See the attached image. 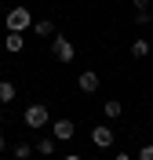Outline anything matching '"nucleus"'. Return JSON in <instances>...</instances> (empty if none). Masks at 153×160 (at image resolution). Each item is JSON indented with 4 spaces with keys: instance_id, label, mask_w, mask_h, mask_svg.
Here are the masks:
<instances>
[{
    "instance_id": "nucleus-21",
    "label": "nucleus",
    "mask_w": 153,
    "mask_h": 160,
    "mask_svg": "<svg viewBox=\"0 0 153 160\" xmlns=\"http://www.w3.org/2000/svg\"><path fill=\"white\" fill-rule=\"evenodd\" d=\"M0 160H4V157H0Z\"/></svg>"
},
{
    "instance_id": "nucleus-13",
    "label": "nucleus",
    "mask_w": 153,
    "mask_h": 160,
    "mask_svg": "<svg viewBox=\"0 0 153 160\" xmlns=\"http://www.w3.org/2000/svg\"><path fill=\"white\" fill-rule=\"evenodd\" d=\"M153 22V11H135V26H150Z\"/></svg>"
},
{
    "instance_id": "nucleus-19",
    "label": "nucleus",
    "mask_w": 153,
    "mask_h": 160,
    "mask_svg": "<svg viewBox=\"0 0 153 160\" xmlns=\"http://www.w3.org/2000/svg\"><path fill=\"white\" fill-rule=\"evenodd\" d=\"M4 146H8V142H4V135H0V153H4Z\"/></svg>"
},
{
    "instance_id": "nucleus-9",
    "label": "nucleus",
    "mask_w": 153,
    "mask_h": 160,
    "mask_svg": "<svg viewBox=\"0 0 153 160\" xmlns=\"http://www.w3.org/2000/svg\"><path fill=\"white\" fill-rule=\"evenodd\" d=\"M15 95H18V88H15L11 80H0V106H8V102H15Z\"/></svg>"
},
{
    "instance_id": "nucleus-15",
    "label": "nucleus",
    "mask_w": 153,
    "mask_h": 160,
    "mask_svg": "<svg viewBox=\"0 0 153 160\" xmlns=\"http://www.w3.org/2000/svg\"><path fill=\"white\" fill-rule=\"evenodd\" d=\"M139 160H153V142H150V146H142V149H139Z\"/></svg>"
},
{
    "instance_id": "nucleus-8",
    "label": "nucleus",
    "mask_w": 153,
    "mask_h": 160,
    "mask_svg": "<svg viewBox=\"0 0 153 160\" xmlns=\"http://www.w3.org/2000/svg\"><path fill=\"white\" fill-rule=\"evenodd\" d=\"M55 146H59V142L51 138V135H44V138L33 146V153H40V157H55Z\"/></svg>"
},
{
    "instance_id": "nucleus-6",
    "label": "nucleus",
    "mask_w": 153,
    "mask_h": 160,
    "mask_svg": "<svg viewBox=\"0 0 153 160\" xmlns=\"http://www.w3.org/2000/svg\"><path fill=\"white\" fill-rule=\"evenodd\" d=\"M113 138H117V135H113V128H106V124H102V128H91V142L99 146V149H110Z\"/></svg>"
},
{
    "instance_id": "nucleus-20",
    "label": "nucleus",
    "mask_w": 153,
    "mask_h": 160,
    "mask_svg": "<svg viewBox=\"0 0 153 160\" xmlns=\"http://www.w3.org/2000/svg\"><path fill=\"white\" fill-rule=\"evenodd\" d=\"M0 69H4V66H0Z\"/></svg>"
},
{
    "instance_id": "nucleus-16",
    "label": "nucleus",
    "mask_w": 153,
    "mask_h": 160,
    "mask_svg": "<svg viewBox=\"0 0 153 160\" xmlns=\"http://www.w3.org/2000/svg\"><path fill=\"white\" fill-rule=\"evenodd\" d=\"M153 8V0H135V11H150Z\"/></svg>"
},
{
    "instance_id": "nucleus-2",
    "label": "nucleus",
    "mask_w": 153,
    "mask_h": 160,
    "mask_svg": "<svg viewBox=\"0 0 153 160\" xmlns=\"http://www.w3.org/2000/svg\"><path fill=\"white\" fill-rule=\"evenodd\" d=\"M51 55H55V62H73V58H77V48H73L69 37H59V33H55V40H51Z\"/></svg>"
},
{
    "instance_id": "nucleus-22",
    "label": "nucleus",
    "mask_w": 153,
    "mask_h": 160,
    "mask_svg": "<svg viewBox=\"0 0 153 160\" xmlns=\"http://www.w3.org/2000/svg\"><path fill=\"white\" fill-rule=\"evenodd\" d=\"M0 40H4V37H0Z\"/></svg>"
},
{
    "instance_id": "nucleus-3",
    "label": "nucleus",
    "mask_w": 153,
    "mask_h": 160,
    "mask_svg": "<svg viewBox=\"0 0 153 160\" xmlns=\"http://www.w3.org/2000/svg\"><path fill=\"white\" fill-rule=\"evenodd\" d=\"M73 135H77V124H73V120L62 117V120H55V124H51V138H55V142H69Z\"/></svg>"
},
{
    "instance_id": "nucleus-18",
    "label": "nucleus",
    "mask_w": 153,
    "mask_h": 160,
    "mask_svg": "<svg viewBox=\"0 0 153 160\" xmlns=\"http://www.w3.org/2000/svg\"><path fill=\"white\" fill-rule=\"evenodd\" d=\"M62 160H84V157H80V153H69V157H62Z\"/></svg>"
},
{
    "instance_id": "nucleus-14",
    "label": "nucleus",
    "mask_w": 153,
    "mask_h": 160,
    "mask_svg": "<svg viewBox=\"0 0 153 160\" xmlns=\"http://www.w3.org/2000/svg\"><path fill=\"white\" fill-rule=\"evenodd\" d=\"M15 157H18V160H29V157H33V146H26V142H22L18 149H15Z\"/></svg>"
},
{
    "instance_id": "nucleus-1",
    "label": "nucleus",
    "mask_w": 153,
    "mask_h": 160,
    "mask_svg": "<svg viewBox=\"0 0 153 160\" xmlns=\"http://www.w3.org/2000/svg\"><path fill=\"white\" fill-rule=\"evenodd\" d=\"M33 11L29 8H11L8 15H4V26H8V33H26V29H33Z\"/></svg>"
},
{
    "instance_id": "nucleus-7",
    "label": "nucleus",
    "mask_w": 153,
    "mask_h": 160,
    "mask_svg": "<svg viewBox=\"0 0 153 160\" xmlns=\"http://www.w3.org/2000/svg\"><path fill=\"white\" fill-rule=\"evenodd\" d=\"M4 44V51H11V55H18L22 48H26V33H8V37L0 40Z\"/></svg>"
},
{
    "instance_id": "nucleus-10",
    "label": "nucleus",
    "mask_w": 153,
    "mask_h": 160,
    "mask_svg": "<svg viewBox=\"0 0 153 160\" xmlns=\"http://www.w3.org/2000/svg\"><path fill=\"white\" fill-rule=\"evenodd\" d=\"M33 33H37V37H55V22L51 18H37L33 22Z\"/></svg>"
},
{
    "instance_id": "nucleus-12",
    "label": "nucleus",
    "mask_w": 153,
    "mask_h": 160,
    "mask_svg": "<svg viewBox=\"0 0 153 160\" xmlns=\"http://www.w3.org/2000/svg\"><path fill=\"white\" fill-rule=\"evenodd\" d=\"M131 55H135V58H146V55H150V40H135V44H131Z\"/></svg>"
},
{
    "instance_id": "nucleus-11",
    "label": "nucleus",
    "mask_w": 153,
    "mask_h": 160,
    "mask_svg": "<svg viewBox=\"0 0 153 160\" xmlns=\"http://www.w3.org/2000/svg\"><path fill=\"white\" fill-rule=\"evenodd\" d=\"M124 113V106H120V98H106V120H117Z\"/></svg>"
},
{
    "instance_id": "nucleus-17",
    "label": "nucleus",
    "mask_w": 153,
    "mask_h": 160,
    "mask_svg": "<svg viewBox=\"0 0 153 160\" xmlns=\"http://www.w3.org/2000/svg\"><path fill=\"white\" fill-rule=\"evenodd\" d=\"M113 160H131V153H117V157H113Z\"/></svg>"
},
{
    "instance_id": "nucleus-5",
    "label": "nucleus",
    "mask_w": 153,
    "mask_h": 160,
    "mask_svg": "<svg viewBox=\"0 0 153 160\" xmlns=\"http://www.w3.org/2000/svg\"><path fill=\"white\" fill-rule=\"evenodd\" d=\"M77 88H80L84 95H95V91H99V73H95V69H84L80 77H77Z\"/></svg>"
},
{
    "instance_id": "nucleus-4",
    "label": "nucleus",
    "mask_w": 153,
    "mask_h": 160,
    "mask_svg": "<svg viewBox=\"0 0 153 160\" xmlns=\"http://www.w3.org/2000/svg\"><path fill=\"white\" fill-rule=\"evenodd\" d=\"M26 128H48V106L33 102L29 109H26Z\"/></svg>"
}]
</instances>
